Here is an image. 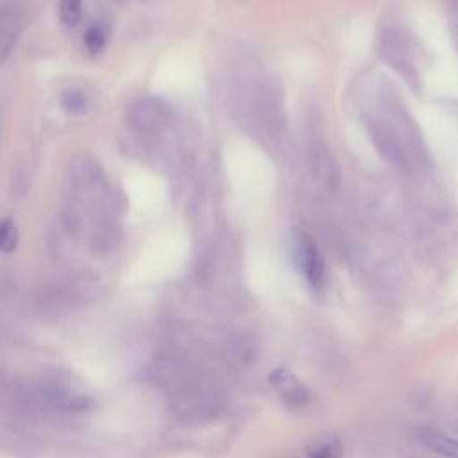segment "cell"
I'll return each instance as SVG.
<instances>
[{"instance_id": "obj_3", "label": "cell", "mask_w": 458, "mask_h": 458, "mask_svg": "<svg viewBox=\"0 0 458 458\" xmlns=\"http://www.w3.org/2000/svg\"><path fill=\"white\" fill-rule=\"evenodd\" d=\"M268 381L292 408H301L310 401V390L306 388V385L286 367L276 369L270 374Z\"/></svg>"}, {"instance_id": "obj_7", "label": "cell", "mask_w": 458, "mask_h": 458, "mask_svg": "<svg viewBox=\"0 0 458 458\" xmlns=\"http://www.w3.org/2000/svg\"><path fill=\"white\" fill-rule=\"evenodd\" d=\"M132 114H134V122L148 129V127H156L163 120V107L154 100H140V104L134 106Z\"/></svg>"}, {"instance_id": "obj_11", "label": "cell", "mask_w": 458, "mask_h": 458, "mask_svg": "<svg viewBox=\"0 0 458 458\" xmlns=\"http://www.w3.org/2000/svg\"><path fill=\"white\" fill-rule=\"evenodd\" d=\"M59 18L64 27H75L82 18V0H59Z\"/></svg>"}, {"instance_id": "obj_5", "label": "cell", "mask_w": 458, "mask_h": 458, "mask_svg": "<svg viewBox=\"0 0 458 458\" xmlns=\"http://www.w3.org/2000/svg\"><path fill=\"white\" fill-rule=\"evenodd\" d=\"M415 438L429 451L442 454L445 458H458V437L447 433L437 426H419L415 429Z\"/></svg>"}, {"instance_id": "obj_4", "label": "cell", "mask_w": 458, "mask_h": 458, "mask_svg": "<svg viewBox=\"0 0 458 458\" xmlns=\"http://www.w3.org/2000/svg\"><path fill=\"white\" fill-rule=\"evenodd\" d=\"M21 27H23V16L20 7H16V4L13 2L2 4L0 5V63H4L11 55L18 41V36L21 32Z\"/></svg>"}, {"instance_id": "obj_8", "label": "cell", "mask_w": 458, "mask_h": 458, "mask_svg": "<svg viewBox=\"0 0 458 458\" xmlns=\"http://www.w3.org/2000/svg\"><path fill=\"white\" fill-rule=\"evenodd\" d=\"M107 27L102 21L91 23L84 32V47L89 54H98L107 43Z\"/></svg>"}, {"instance_id": "obj_10", "label": "cell", "mask_w": 458, "mask_h": 458, "mask_svg": "<svg viewBox=\"0 0 458 458\" xmlns=\"http://www.w3.org/2000/svg\"><path fill=\"white\" fill-rule=\"evenodd\" d=\"M61 106L64 107V111L72 114H79L88 109V97L82 89H77V88L64 89L61 95Z\"/></svg>"}, {"instance_id": "obj_2", "label": "cell", "mask_w": 458, "mask_h": 458, "mask_svg": "<svg viewBox=\"0 0 458 458\" xmlns=\"http://www.w3.org/2000/svg\"><path fill=\"white\" fill-rule=\"evenodd\" d=\"M297 263L306 283L313 290H322L326 284L324 258L315 242L304 234L297 242Z\"/></svg>"}, {"instance_id": "obj_1", "label": "cell", "mask_w": 458, "mask_h": 458, "mask_svg": "<svg viewBox=\"0 0 458 458\" xmlns=\"http://www.w3.org/2000/svg\"><path fill=\"white\" fill-rule=\"evenodd\" d=\"M369 127H370V136L376 147L379 148V152L383 154V157L392 165H395L397 168H408L410 159H408V150L404 147V141L401 138V131H397L395 127L381 120H372Z\"/></svg>"}, {"instance_id": "obj_9", "label": "cell", "mask_w": 458, "mask_h": 458, "mask_svg": "<svg viewBox=\"0 0 458 458\" xmlns=\"http://www.w3.org/2000/svg\"><path fill=\"white\" fill-rule=\"evenodd\" d=\"M342 453V445L340 440L333 435L320 438L310 451V454L306 458H340Z\"/></svg>"}, {"instance_id": "obj_12", "label": "cell", "mask_w": 458, "mask_h": 458, "mask_svg": "<svg viewBox=\"0 0 458 458\" xmlns=\"http://www.w3.org/2000/svg\"><path fill=\"white\" fill-rule=\"evenodd\" d=\"M18 243V229L11 218L0 220V250L11 252Z\"/></svg>"}, {"instance_id": "obj_6", "label": "cell", "mask_w": 458, "mask_h": 458, "mask_svg": "<svg viewBox=\"0 0 458 458\" xmlns=\"http://www.w3.org/2000/svg\"><path fill=\"white\" fill-rule=\"evenodd\" d=\"M310 166H311L317 181L324 182L329 191L336 190L338 179H340L338 166L324 143L317 141V143L310 145Z\"/></svg>"}]
</instances>
